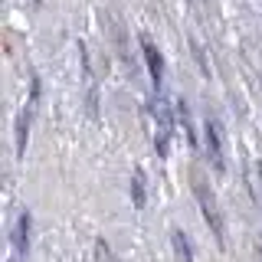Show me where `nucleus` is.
Instances as JSON below:
<instances>
[{"label":"nucleus","mask_w":262,"mask_h":262,"mask_svg":"<svg viewBox=\"0 0 262 262\" xmlns=\"http://www.w3.org/2000/svg\"><path fill=\"white\" fill-rule=\"evenodd\" d=\"M30 226H33V220H30V213L23 210L20 216H16V223H13V246H16L20 256L30 252Z\"/></svg>","instance_id":"nucleus-6"},{"label":"nucleus","mask_w":262,"mask_h":262,"mask_svg":"<svg viewBox=\"0 0 262 262\" xmlns=\"http://www.w3.org/2000/svg\"><path fill=\"white\" fill-rule=\"evenodd\" d=\"M154 151L158 158H167L170 151V138H174V118H170V105L164 102V95L158 92V102H154Z\"/></svg>","instance_id":"nucleus-2"},{"label":"nucleus","mask_w":262,"mask_h":262,"mask_svg":"<svg viewBox=\"0 0 262 262\" xmlns=\"http://www.w3.org/2000/svg\"><path fill=\"white\" fill-rule=\"evenodd\" d=\"M259 184H262V167H259Z\"/></svg>","instance_id":"nucleus-11"},{"label":"nucleus","mask_w":262,"mask_h":262,"mask_svg":"<svg viewBox=\"0 0 262 262\" xmlns=\"http://www.w3.org/2000/svg\"><path fill=\"white\" fill-rule=\"evenodd\" d=\"M190 180H193V196H196V203H200V213H203V220H207V226H210L213 239H216L220 246H223V239H226V226H223V213H220L216 193L210 190V184L203 180V174H200V170H193V174H190Z\"/></svg>","instance_id":"nucleus-1"},{"label":"nucleus","mask_w":262,"mask_h":262,"mask_svg":"<svg viewBox=\"0 0 262 262\" xmlns=\"http://www.w3.org/2000/svg\"><path fill=\"white\" fill-rule=\"evenodd\" d=\"M177 118H180V125H184V131H187V138L193 141V121H190V112H187V102H184V98L177 102Z\"/></svg>","instance_id":"nucleus-9"},{"label":"nucleus","mask_w":262,"mask_h":262,"mask_svg":"<svg viewBox=\"0 0 262 262\" xmlns=\"http://www.w3.org/2000/svg\"><path fill=\"white\" fill-rule=\"evenodd\" d=\"M131 200H135V207L141 210L144 203H147V193H144V170L138 167L135 170V177H131Z\"/></svg>","instance_id":"nucleus-8"},{"label":"nucleus","mask_w":262,"mask_h":262,"mask_svg":"<svg viewBox=\"0 0 262 262\" xmlns=\"http://www.w3.org/2000/svg\"><path fill=\"white\" fill-rule=\"evenodd\" d=\"M95 259L98 262H115V256H112V249H108L105 239H95Z\"/></svg>","instance_id":"nucleus-10"},{"label":"nucleus","mask_w":262,"mask_h":262,"mask_svg":"<svg viewBox=\"0 0 262 262\" xmlns=\"http://www.w3.org/2000/svg\"><path fill=\"white\" fill-rule=\"evenodd\" d=\"M39 102V79H33V92H30V102L23 105V112L16 115V158L27 154V138H30V118H33V108Z\"/></svg>","instance_id":"nucleus-4"},{"label":"nucleus","mask_w":262,"mask_h":262,"mask_svg":"<svg viewBox=\"0 0 262 262\" xmlns=\"http://www.w3.org/2000/svg\"><path fill=\"white\" fill-rule=\"evenodd\" d=\"M141 49H144V62H147L151 85H154V92H161V89H164V56H161V49L154 46L147 36H141Z\"/></svg>","instance_id":"nucleus-5"},{"label":"nucleus","mask_w":262,"mask_h":262,"mask_svg":"<svg viewBox=\"0 0 262 262\" xmlns=\"http://www.w3.org/2000/svg\"><path fill=\"white\" fill-rule=\"evenodd\" d=\"M170 246H174V256L180 262H193V246H190L184 229H170Z\"/></svg>","instance_id":"nucleus-7"},{"label":"nucleus","mask_w":262,"mask_h":262,"mask_svg":"<svg viewBox=\"0 0 262 262\" xmlns=\"http://www.w3.org/2000/svg\"><path fill=\"white\" fill-rule=\"evenodd\" d=\"M203 144H207V154H210V164L213 170H220L223 174L226 170V158H223V138H220V125L213 115L203 118Z\"/></svg>","instance_id":"nucleus-3"}]
</instances>
